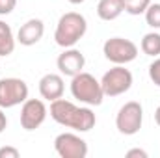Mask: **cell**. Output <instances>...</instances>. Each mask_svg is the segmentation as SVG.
<instances>
[{
  "mask_svg": "<svg viewBox=\"0 0 160 158\" xmlns=\"http://www.w3.org/2000/svg\"><path fill=\"white\" fill-rule=\"evenodd\" d=\"M50 117L62 126L73 128L77 132H88L97 123V117L91 108L77 106L65 99H56L50 102Z\"/></svg>",
  "mask_w": 160,
  "mask_h": 158,
  "instance_id": "obj_1",
  "label": "cell"
},
{
  "mask_svg": "<svg viewBox=\"0 0 160 158\" xmlns=\"http://www.w3.org/2000/svg\"><path fill=\"white\" fill-rule=\"evenodd\" d=\"M86 30H88V21L84 15H80L77 11L63 13L56 24L54 41L62 48H71L84 37Z\"/></svg>",
  "mask_w": 160,
  "mask_h": 158,
  "instance_id": "obj_2",
  "label": "cell"
},
{
  "mask_svg": "<svg viewBox=\"0 0 160 158\" xmlns=\"http://www.w3.org/2000/svg\"><path fill=\"white\" fill-rule=\"evenodd\" d=\"M71 95L88 106H101L102 99H104V91H102L101 82L93 75L84 73V71L75 75L71 80Z\"/></svg>",
  "mask_w": 160,
  "mask_h": 158,
  "instance_id": "obj_3",
  "label": "cell"
},
{
  "mask_svg": "<svg viewBox=\"0 0 160 158\" xmlns=\"http://www.w3.org/2000/svg\"><path fill=\"white\" fill-rule=\"evenodd\" d=\"M102 54L108 62L116 65H127L136 60L138 56V47L136 43L125 37H110L102 45Z\"/></svg>",
  "mask_w": 160,
  "mask_h": 158,
  "instance_id": "obj_4",
  "label": "cell"
},
{
  "mask_svg": "<svg viewBox=\"0 0 160 158\" xmlns=\"http://www.w3.org/2000/svg\"><path fill=\"white\" fill-rule=\"evenodd\" d=\"M143 123V108L136 101H128L119 108L116 116V126L121 134L125 136H134L140 132Z\"/></svg>",
  "mask_w": 160,
  "mask_h": 158,
  "instance_id": "obj_5",
  "label": "cell"
},
{
  "mask_svg": "<svg viewBox=\"0 0 160 158\" xmlns=\"http://www.w3.org/2000/svg\"><path fill=\"white\" fill-rule=\"evenodd\" d=\"M132 73L125 69V65H116L110 71H106L101 78V86L104 91V97H119L132 87Z\"/></svg>",
  "mask_w": 160,
  "mask_h": 158,
  "instance_id": "obj_6",
  "label": "cell"
},
{
  "mask_svg": "<svg viewBox=\"0 0 160 158\" xmlns=\"http://www.w3.org/2000/svg\"><path fill=\"white\" fill-rule=\"evenodd\" d=\"M28 99V86L26 82L15 77L0 78V108H13L22 104Z\"/></svg>",
  "mask_w": 160,
  "mask_h": 158,
  "instance_id": "obj_7",
  "label": "cell"
},
{
  "mask_svg": "<svg viewBox=\"0 0 160 158\" xmlns=\"http://www.w3.org/2000/svg\"><path fill=\"white\" fill-rule=\"evenodd\" d=\"M54 149L62 158H86L88 143L73 132H62L54 140Z\"/></svg>",
  "mask_w": 160,
  "mask_h": 158,
  "instance_id": "obj_8",
  "label": "cell"
},
{
  "mask_svg": "<svg viewBox=\"0 0 160 158\" xmlns=\"http://www.w3.org/2000/svg\"><path fill=\"white\" fill-rule=\"evenodd\" d=\"M47 106L45 102L39 101V99H26L22 102V108H21V125L24 130H36L39 128L41 125L45 123L47 119Z\"/></svg>",
  "mask_w": 160,
  "mask_h": 158,
  "instance_id": "obj_9",
  "label": "cell"
},
{
  "mask_svg": "<svg viewBox=\"0 0 160 158\" xmlns=\"http://www.w3.org/2000/svg\"><path fill=\"white\" fill-rule=\"evenodd\" d=\"M56 65H58V69H60V73L63 75V77H75V75H78L82 73V69H84V65H86V58H84V54L77 50V48H65L60 56H58V60H56Z\"/></svg>",
  "mask_w": 160,
  "mask_h": 158,
  "instance_id": "obj_10",
  "label": "cell"
},
{
  "mask_svg": "<svg viewBox=\"0 0 160 158\" xmlns=\"http://www.w3.org/2000/svg\"><path fill=\"white\" fill-rule=\"evenodd\" d=\"M43 34H45V24H43V21H41V19H30V21H26V22L19 28V32H17V41H19L21 45H24V47H32V45L39 43L41 37H43Z\"/></svg>",
  "mask_w": 160,
  "mask_h": 158,
  "instance_id": "obj_11",
  "label": "cell"
},
{
  "mask_svg": "<svg viewBox=\"0 0 160 158\" xmlns=\"http://www.w3.org/2000/svg\"><path fill=\"white\" fill-rule=\"evenodd\" d=\"M63 78L62 75H56V73H48L39 80V93L43 99L47 101H56V99H62L63 97Z\"/></svg>",
  "mask_w": 160,
  "mask_h": 158,
  "instance_id": "obj_12",
  "label": "cell"
},
{
  "mask_svg": "<svg viewBox=\"0 0 160 158\" xmlns=\"http://www.w3.org/2000/svg\"><path fill=\"white\" fill-rule=\"evenodd\" d=\"M125 11L123 0H99L97 4V15L102 21H116Z\"/></svg>",
  "mask_w": 160,
  "mask_h": 158,
  "instance_id": "obj_13",
  "label": "cell"
},
{
  "mask_svg": "<svg viewBox=\"0 0 160 158\" xmlns=\"http://www.w3.org/2000/svg\"><path fill=\"white\" fill-rule=\"evenodd\" d=\"M15 41L17 39L13 37L9 24L0 21V56H9L15 50Z\"/></svg>",
  "mask_w": 160,
  "mask_h": 158,
  "instance_id": "obj_14",
  "label": "cell"
},
{
  "mask_svg": "<svg viewBox=\"0 0 160 158\" xmlns=\"http://www.w3.org/2000/svg\"><path fill=\"white\" fill-rule=\"evenodd\" d=\"M142 52L147 56L157 58L160 56V34L158 32H149L142 39Z\"/></svg>",
  "mask_w": 160,
  "mask_h": 158,
  "instance_id": "obj_15",
  "label": "cell"
},
{
  "mask_svg": "<svg viewBox=\"0 0 160 158\" xmlns=\"http://www.w3.org/2000/svg\"><path fill=\"white\" fill-rule=\"evenodd\" d=\"M125 2V11L130 15H142L149 7L151 0H123Z\"/></svg>",
  "mask_w": 160,
  "mask_h": 158,
  "instance_id": "obj_16",
  "label": "cell"
},
{
  "mask_svg": "<svg viewBox=\"0 0 160 158\" xmlns=\"http://www.w3.org/2000/svg\"><path fill=\"white\" fill-rule=\"evenodd\" d=\"M145 22L151 28H160V4H149L145 9Z\"/></svg>",
  "mask_w": 160,
  "mask_h": 158,
  "instance_id": "obj_17",
  "label": "cell"
},
{
  "mask_svg": "<svg viewBox=\"0 0 160 158\" xmlns=\"http://www.w3.org/2000/svg\"><path fill=\"white\" fill-rule=\"evenodd\" d=\"M149 78L155 86L160 87V58H157L151 65H149Z\"/></svg>",
  "mask_w": 160,
  "mask_h": 158,
  "instance_id": "obj_18",
  "label": "cell"
},
{
  "mask_svg": "<svg viewBox=\"0 0 160 158\" xmlns=\"http://www.w3.org/2000/svg\"><path fill=\"white\" fill-rule=\"evenodd\" d=\"M21 156V151L11 147V145H4L0 147V158H19Z\"/></svg>",
  "mask_w": 160,
  "mask_h": 158,
  "instance_id": "obj_19",
  "label": "cell"
},
{
  "mask_svg": "<svg viewBox=\"0 0 160 158\" xmlns=\"http://www.w3.org/2000/svg\"><path fill=\"white\" fill-rule=\"evenodd\" d=\"M17 6V0H0V15H9Z\"/></svg>",
  "mask_w": 160,
  "mask_h": 158,
  "instance_id": "obj_20",
  "label": "cell"
},
{
  "mask_svg": "<svg viewBox=\"0 0 160 158\" xmlns=\"http://www.w3.org/2000/svg\"><path fill=\"white\" fill-rule=\"evenodd\" d=\"M134 156L147 158V153L143 149H130V151H127V158H134Z\"/></svg>",
  "mask_w": 160,
  "mask_h": 158,
  "instance_id": "obj_21",
  "label": "cell"
},
{
  "mask_svg": "<svg viewBox=\"0 0 160 158\" xmlns=\"http://www.w3.org/2000/svg\"><path fill=\"white\" fill-rule=\"evenodd\" d=\"M6 126H8V117L4 114V108H0V134L6 130Z\"/></svg>",
  "mask_w": 160,
  "mask_h": 158,
  "instance_id": "obj_22",
  "label": "cell"
},
{
  "mask_svg": "<svg viewBox=\"0 0 160 158\" xmlns=\"http://www.w3.org/2000/svg\"><path fill=\"white\" fill-rule=\"evenodd\" d=\"M155 121H157V125L160 126V106L157 108V112H155Z\"/></svg>",
  "mask_w": 160,
  "mask_h": 158,
  "instance_id": "obj_23",
  "label": "cell"
},
{
  "mask_svg": "<svg viewBox=\"0 0 160 158\" xmlns=\"http://www.w3.org/2000/svg\"><path fill=\"white\" fill-rule=\"evenodd\" d=\"M71 4H82V2H86V0H69Z\"/></svg>",
  "mask_w": 160,
  "mask_h": 158,
  "instance_id": "obj_24",
  "label": "cell"
}]
</instances>
